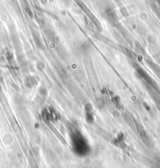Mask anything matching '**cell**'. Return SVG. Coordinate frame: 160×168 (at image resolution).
Instances as JSON below:
<instances>
[{"label":"cell","mask_w":160,"mask_h":168,"mask_svg":"<svg viewBox=\"0 0 160 168\" xmlns=\"http://www.w3.org/2000/svg\"><path fill=\"white\" fill-rule=\"evenodd\" d=\"M79 138L80 136L78 135V136H75V138H73V145H74V148L76 149V150L80 151L81 150V152L82 151L88 150V147H87V144H86V141L83 139V138L82 137L81 140L79 141Z\"/></svg>","instance_id":"1"}]
</instances>
